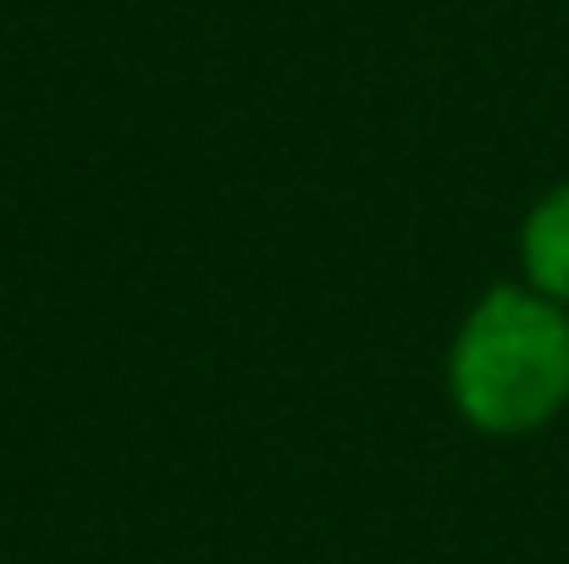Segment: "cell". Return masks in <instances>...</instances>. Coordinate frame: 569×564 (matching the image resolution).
Segmentation results:
<instances>
[{"label":"cell","instance_id":"7a4b0ae2","mask_svg":"<svg viewBox=\"0 0 569 564\" xmlns=\"http://www.w3.org/2000/svg\"><path fill=\"white\" fill-rule=\"evenodd\" d=\"M520 260L542 299L569 305V184L542 194L520 227Z\"/></svg>","mask_w":569,"mask_h":564},{"label":"cell","instance_id":"6da1fadb","mask_svg":"<svg viewBox=\"0 0 569 564\" xmlns=\"http://www.w3.org/2000/svg\"><path fill=\"white\" fill-rule=\"evenodd\" d=\"M448 387L459 415L492 437H526L569 404V316L537 288H492L465 316Z\"/></svg>","mask_w":569,"mask_h":564}]
</instances>
